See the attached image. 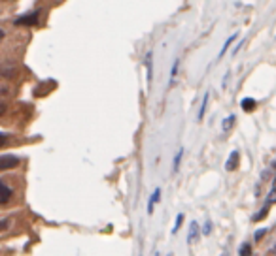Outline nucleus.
Here are the masks:
<instances>
[{
  "label": "nucleus",
  "mask_w": 276,
  "mask_h": 256,
  "mask_svg": "<svg viewBox=\"0 0 276 256\" xmlns=\"http://www.w3.org/2000/svg\"><path fill=\"white\" fill-rule=\"evenodd\" d=\"M38 17H40V11L34 10V11H29V13L19 15L17 19H13V23H15V25H23V27H27V25H36V23H38Z\"/></svg>",
  "instance_id": "nucleus-1"
},
{
  "label": "nucleus",
  "mask_w": 276,
  "mask_h": 256,
  "mask_svg": "<svg viewBox=\"0 0 276 256\" xmlns=\"http://www.w3.org/2000/svg\"><path fill=\"white\" fill-rule=\"evenodd\" d=\"M19 164V158L12 155H2L0 156V170H10Z\"/></svg>",
  "instance_id": "nucleus-2"
},
{
  "label": "nucleus",
  "mask_w": 276,
  "mask_h": 256,
  "mask_svg": "<svg viewBox=\"0 0 276 256\" xmlns=\"http://www.w3.org/2000/svg\"><path fill=\"white\" fill-rule=\"evenodd\" d=\"M239 160H241V155H239V151H233L227 158V162H225V170L227 171H235L237 168H239Z\"/></svg>",
  "instance_id": "nucleus-3"
},
{
  "label": "nucleus",
  "mask_w": 276,
  "mask_h": 256,
  "mask_svg": "<svg viewBox=\"0 0 276 256\" xmlns=\"http://www.w3.org/2000/svg\"><path fill=\"white\" fill-rule=\"evenodd\" d=\"M159 200H161V189L157 187L150 196V201H148V215H153V207H155V203H159Z\"/></svg>",
  "instance_id": "nucleus-4"
},
{
  "label": "nucleus",
  "mask_w": 276,
  "mask_h": 256,
  "mask_svg": "<svg viewBox=\"0 0 276 256\" xmlns=\"http://www.w3.org/2000/svg\"><path fill=\"white\" fill-rule=\"evenodd\" d=\"M151 60H153V53H148L146 55V70H148V85H151V79H153V68H151Z\"/></svg>",
  "instance_id": "nucleus-5"
},
{
  "label": "nucleus",
  "mask_w": 276,
  "mask_h": 256,
  "mask_svg": "<svg viewBox=\"0 0 276 256\" xmlns=\"http://www.w3.org/2000/svg\"><path fill=\"white\" fill-rule=\"evenodd\" d=\"M0 190H2V198H0V201L6 203V201L12 198V189H10L6 183H0Z\"/></svg>",
  "instance_id": "nucleus-6"
},
{
  "label": "nucleus",
  "mask_w": 276,
  "mask_h": 256,
  "mask_svg": "<svg viewBox=\"0 0 276 256\" xmlns=\"http://www.w3.org/2000/svg\"><path fill=\"white\" fill-rule=\"evenodd\" d=\"M208 98H210V92H205V96H203V104H201V110H199V115H197V119H199V121H203V119H205V112H207Z\"/></svg>",
  "instance_id": "nucleus-7"
},
{
  "label": "nucleus",
  "mask_w": 276,
  "mask_h": 256,
  "mask_svg": "<svg viewBox=\"0 0 276 256\" xmlns=\"http://www.w3.org/2000/svg\"><path fill=\"white\" fill-rule=\"evenodd\" d=\"M241 106H242V110H244V112H253V110H255V106H257V104H255V100H253V98H242V102H241Z\"/></svg>",
  "instance_id": "nucleus-8"
},
{
  "label": "nucleus",
  "mask_w": 276,
  "mask_h": 256,
  "mask_svg": "<svg viewBox=\"0 0 276 256\" xmlns=\"http://www.w3.org/2000/svg\"><path fill=\"white\" fill-rule=\"evenodd\" d=\"M195 235H199V226H197V223L193 221V223L189 224V234H187V243H189V245L193 243Z\"/></svg>",
  "instance_id": "nucleus-9"
},
{
  "label": "nucleus",
  "mask_w": 276,
  "mask_h": 256,
  "mask_svg": "<svg viewBox=\"0 0 276 256\" xmlns=\"http://www.w3.org/2000/svg\"><path fill=\"white\" fill-rule=\"evenodd\" d=\"M269 207H271V205H263V209H261V211H257L255 213V215H253V223H257V221H263L265 217H267V213H269Z\"/></svg>",
  "instance_id": "nucleus-10"
},
{
  "label": "nucleus",
  "mask_w": 276,
  "mask_h": 256,
  "mask_svg": "<svg viewBox=\"0 0 276 256\" xmlns=\"http://www.w3.org/2000/svg\"><path fill=\"white\" fill-rule=\"evenodd\" d=\"M235 40H237V34H231V38H229V40H227V42H225V44H223V47H221V51H219V58H221V57L225 55V51L229 49V45L233 44Z\"/></svg>",
  "instance_id": "nucleus-11"
},
{
  "label": "nucleus",
  "mask_w": 276,
  "mask_h": 256,
  "mask_svg": "<svg viewBox=\"0 0 276 256\" xmlns=\"http://www.w3.org/2000/svg\"><path fill=\"white\" fill-rule=\"evenodd\" d=\"M184 223V213H180L178 217H176V223H174V228H172V234H178V230H180V226Z\"/></svg>",
  "instance_id": "nucleus-12"
},
{
  "label": "nucleus",
  "mask_w": 276,
  "mask_h": 256,
  "mask_svg": "<svg viewBox=\"0 0 276 256\" xmlns=\"http://www.w3.org/2000/svg\"><path fill=\"white\" fill-rule=\"evenodd\" d=\"M182 155H184V149H180V151L176 153V156H174V164H172L174 171H178V166H180V160H182Z\"/></svg>",
  "instance_id": "nucleus-13"
},
{
  "label": "nucleus",
  "mask_w": 276,
  "mask_h": 256,
  "mask_svg": "<svg viewBox=\"0 0 276 256\" xmlns=\"http://www.w3.org/2000/svg\"><path fill=\"white\" fill-rule=\"evenodd\" d=\"M235 121H237V117H235V115H229V119H225V121H223V130H225V132L231 130V126H233Z\"/></svg>",
  "instance_id": "nucleus-14"
},
{
  "label": "nucleus",
  "mask_w": 276,
  "mask_h": 256,
  "mask_svg": "<svg viewBox=\"0 0 276 256\" xmlns=\"http://www.w3.org/2000/svg\"><path fill=\"white\" fill-rule=\"evenodd\" d=\"M239 253H241V256H252V247L248 245V243H242Z\"/></svg>",
  "instance_id": "nucleus-15"
},
{
  "label": "nucleus",
  "mask_w": 276,
  "mask_h": 256,
  "mask_svg": "<svg viewBox=\"0 0 276 256\" xmlns=\"http://www.w3.org/2000/svg\"><path fill=\"white\" fill-rule=\"evenodd\" d=\"M178 64H180V60L176 58V60H174V64H172V72H171V85L174 83V79H176V74H178Z\"/></svg>",
  "instance_id": "nucleus-16"
},
{
  "label": "nucleus",
  "mask_w": 276,
  "mask_h": 256,
  "mask_svg": "<svg viewBox=\"0 0 276 256\" xmlns=\"http://www.w3.org/2000/svg\"><path fill=\"white\" fill-rule=\"evenodd\" d=\"M271 203H276V187L271 190V194L267 196V203H265V205H271Z\"/></svg>",
  "instance_id": "nucleus-17"
},
{
  "label": "nucleus",
  "mask_w": 276,
  "mask_h": 256,
  "mask_svg": "<svg viewBox=\"0 0 276 256\" xmlns=\"http://www.w3.org/2000/svg\"><path fill=\"white\" fill-rule=\"evenodd\" d=\"M210 232H212V223H210V221H207V223H205V226H203V234L210 235Z\"/></svg>",
  "instance_id": "nucleus-18"
},
{
  "label": "nucleus",
  "mask_w": 276,
  "mask_h": 256,
  "mask_svg": "<svg viewBox=\"0 0 276 256\" xmlns=\"http://www.w3.org/2000/svg\"><path fill=\"white\" fill-rule=\"evenodd\" d=\"M267 234V230H259V232H255V235H253V237H255V241H259V239H261V237H263V235Z\"/></svg>",
  "instance_id": "nucleus-19"
},
{
  "label": "nucleus",
  "mask_w": 276,
  "mask_h": 256,
  "mask_svg": "<svg viewBox=\"0 0 276 256\" xmlns=\"http://www.w3.org/2000/svg\"><path fill=\"white\" fill-rule=\"evenodd\" d=\"M242 49V44H237V47H235V49H233V55H237V53H239V51H241Z\"/></svg>",
  "instance_id": "nucleus-20"
},
{
  "label": "nucleus",
  "mask_w": 276,
  "mask_h": 256,
  "mask_svg": "<svg viewBox=\"0 0 276 256\" xmlns=\"http://www.w3.org/2000/svg\"><path fill=\"white\" fill-rule=\"evenodd\" d=\"M155 256H159V253H155Z\"/></svg>",
  "instance_id": "nucleus-21"
},
{
  "label": "nucleus",
  "mask_w": 276,
  "mask_h": 256,
  "mask_svg": "<svg viewBox=\"0 0 276 256\" xmlns=\"http://www.w3.org/2000/svg\"><path fill=\"white\" fill-rule=\"evenodd\" d=\"M275 185H276V179H275Z\"/></svg>",
  "instance_id": "nucleus-22"
},
{
  "label": "nucleus",
  "mask_w": 276,
  "mask_h": 256,
  "mask_svg": "<svg viewBox=\"0 0 276 256\" xmlns=\"http://www.w3.org/2000/svg\"><path fill=\"white\" fill-rule=\"evenodd\" d=\"M167 256H172V255H167Z\"/></svg>",
  "instance_id": "nucleus-23"
},
{
  "label": "nucleus",
  "mask_w": 276,
  "mask_h": 256,
  "mask_svg": "<svg viewBox=\"0 0 276 256\" xmlns=\"http://www.w3.org/2000/svg\"><path fill=\"white\" fill-rule=\"evenodd\" d=\"M275 251H276V247H275Z\"/></svg>",
  "instance_id": "nucleus-24"
}]
</instances>
